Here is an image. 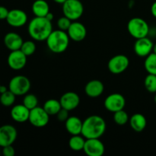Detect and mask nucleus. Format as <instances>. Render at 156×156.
I'll use <instances>...</instances> for the list:
<instances>
[{"instance_id": "f257e3e1", "label": "nucleus", "mask_w": 156, "mask_h": 156, "mask_svg": "<svg viewBox=\"0 0 156 156\" xmlns=\"http://www.w3.org/2000/svg\"><path fill=\"white\" fill-rule=\"evenodd\" d=\"M27 31L33 40L36 41H44L53 31L52 21L46 17H36L29 22Z\"/></svg>"}, {"instance_id": "f03ea898", "label": "nucleus", "mask_w": 156, "mask_h": 156, "mask_svg": "<svg viewBox=\"0 0 156 156\" xmlns=\"http://www.w3.org/2000/svg\"><path fill=\"white\" fill-rule=\"evenodd\" d=\"M107 124L105 119L98 115H91L83 121L82 135L85 139H99L105 134Z\"/></svg>"}, {"instance_id": "7ed1b4c3", "label": "nucleus", "mask_w": 156, "mask_h": 156, "mask_svg": "<svg viewBox=\"0 0 156 156\" xmlns=\"http://www.w3.org/2000/svg\"><path fill=\"white\" fill-rule=\"evenodd\" d=\"M69 40L66 31L57 29L51 32L46 42L50 51L54 53H62L68 48Z\"/></svg>"}, {"instance_id": "20e7f679", "label": "nucleus", "mask_w": 156, "mask_h": 156, "mask_svg": "<svg viewBox=\"0 0 156 156\" xmlns=\"http://www.w3.org/2000/svg\"><path fill=\"white\" fill-rule=\"evenodd\" d=\"M127 30L133 37L140 39L148 36L149 33V26L144 19L135 17L131 18L128 22Z\"/></svg>"}, {"instance_id": "39448f33", "label": "nucleus", "mask_w": 156, "mask_h": 156, "mask_svg": "<svg viewBox=\"0 0 156 156\" xmlns=\"http://www.w3.org/2000/svg\"><path fill=\"white\" fill-rule=\"evenodd\" d=\"M30 79L22 75L14 76L9 83V89L16 96L25 95L30 90Z\"/></svg>"}, {"instance_id": "423d86ee", "label": "nucleus", "mask_w": 156, "mask_h": 156, "mask_svg": "<svg viewBox=\"0 0 156 156\" xmlns=\"http://www.w3.org/2000/svg\"><path fill=\"white\" fill-rule=\"evenodd\" d=\"M84 6L81 0H66L62 4V13L73 21H77L83 15Z\"/></svg>"}, {"instance_id": "0eeeda50", "label": "nucleus", "mask_w": 156, "mask_h": 156, "mask_svg": "<svg viewBox=\"0 0 156 156\" xmlns=\"http://www.w3.org/2000/svg\"><path fill=\"white\" fill-rule=\"evenodd\" d=\"M50 120V115L41 107H36L30 111L28 121L33 126L42 128L47 126Z\"/></svg>"}, {"instance_id": "6e6552de", "label": "nucleus", "mask_w": 156, "mask_h": 156, "mask_svg": "<svg viewBox=\"0 0 156 156\" xmlns=\"http://www.w3.org/2000/svg\"><path fill=\"white\" fill-rule=\"evenodd\" d=\"M129 65V59L123 54L113 56L108 63V67L111 73L115 75L121 74L126 71Z\"/></svg>"}, {"instance_id": "1a4fd4ad", "label": "nucleus", "mask_w": 156, "mask_h": 156, "mask_svg": "<svg viewBox=\"0 0 156 156\" xmlns=\"http://www.w3.org/2000/svg\"><path fill=\"white\" fill-rule=\"evenodd\" d=\"M105 108L108 111L112 113H115L120 110L124 109L126 105V99L123 97V94L119 93H114L105 98Z\"/></svg>"}, {"instance_id": "9d476101", "label": "nucleus", "mask_w": 156, "mask_h": 156, "mask_svg": "<svg viewBox=\"0 0 156 156\" xmlns=\"http://www.w3.org/2000/svg\"><path fill=\"white\" fill-rule=\"evenodd\" d=\"M18 136L16 128L11 124L0 126V147L12 145Z\"/></svg>"}, {"instance_id": "9b49d317", "label": "nucleus", "mask_w": 156, "mask_h": 156, "mask_svg": "<svg viewBox=\"0 0 156 156\" xmlns=\"http://www.w3.org/2000/svg\"><path fill=\"white\" fill-rule=\"evenodd\" d=\"M83 151L88 156H102L105 152V147L99 139H85Z\"/></svg>"}, {"instance_id": "f8f14e48", "label": "nucleus", "mask_w": 156, "mask_h": 156, "mask_svg": "<svg viewBox=\"0 0 156 156\" xmlns=\"http://www.w3.org/2000/svg\"><path fill=\"white\" fill-rule=\"evenodd\" d=\"M27 56L21 50L11 51L8 56V65L12 69H22L27 63Z\"/></svg>"}, {"instance_id": "ddd939ff", "label": "nucleus", "mask_w": 156, "mask_h": 156, "mask_svg": "<svg viewBox=\"0 0 156 156\" xmlns=\"http://www.w3.org/2000/svg\"><path fill=\"white\" fill-rule=\"evenodd\" d=\"M6 21L12 27H22L27 22V15L26 12L21 9H12L9 11Z\"/></svg>"}, {"instance_id": "4468645a", "label": "nucleus", "mask_w": 156, "mask_h": 156, "mask_svg": "<svg viewBox=\"0 0 156 156\" xmlns=\"http://www.w3.org/2000/svg\"><path fill=\"white\" fill-rule=\"evenodd\" d=\"M154 44L148 37L136 39L134 44V51L138 56L146 57L153 50Z\"/></svg>"}, {"instance_id": "2eb2a0df", "label": "nucleus", "mask_w": 156, "mask_h": 156, "mask_svg": "<svg viewBox=\"0 0 156 156\" xmlns=\"http://www.w3.org/2000/svg\"><path fill=\"white\" fill-rule=\"evenodd\" d=\"M69 37L75 42H81L87 36V29L82 23L74 21L67 30Z\"/></svg>"}, {"instance_id": "dca6fc26", "label": "nucleus", "mask_w": 156, "mask_h": 156, "mask_svg": "<svg viewBox=\"0 0 156 156\" xmlns=\"http://www.w3.org/2000/svg\"><path fill=\"white\" fill-rule=\"evenodd\" d=\"M59 101L62 108L69 111H73L79 107L80 104V97L76 92L68 91L61 96Z\"/></svg>"}, {"instance_id": "f3484780", "label": "nucleus", "mask_w": 156, "mask_h": 156, "mask_svg": "<svg viewBox=\"0 0 156 156\" xmlns=\"http://www.w3.org/2000/svg\"><path fill=\"white\" fill-rule=\"evenodd\" d=\"M105 91V85L100 80L94 79L91 80L85 85V92L89 98H98L103 94Z\"/></svg>"}, {"instance_id": "a211bd4d", "label": "nucleus", "mask_w": 156, "mask_h": 156, "mask_svg": "<svg viewBox=\"0 0 156 156\" xmlns=\"http://www.w3.org/2000/svg\"><path fill=\"white\" fill-rule=\"evenodd\" d=\"M30 110L24 105H17L12 107L11 110V117L17 123H24L28 121Z\"/></svg>"}, {"instance_id": "6ab92c4d", "label": "nucleus", "mask_w": 156, "mask_h": 156, "mask_svg": "<svg viewBox=\"0 0 156 156\" xmlns=\"http://www.w3.org/2000/svg\"><path fill=\"white\" fill-rule=\"evenodd\" d=\"M23 42L22 37L15 32H9L4 37L5 46L11 51L20 50Z\"/></svg>"}, {"instance_id": "aec40b11", "label": "nucleus", "mask_w": 156, "mask_h": 156, "mask_svg": "<svg viewBox=\"0 0 156 156\" xmlns=\"http://www.w3.org/2000/svg\"><path fill=\"white\" fill-rule=\"evenodd\" d=\"M82 125L83 122L79 117L76 116L69 117V118L65 122L66 129L67 132L72 136L82 135Z\"/></svg>"}, {"instance_id": "412c9836", "label": "nucleus", "mask_w": 156, "mask_h": 156, "mask_svg": "<svg viewBox=\"0 0 156 156\" xmlns=\"http://www.w3.org/2000/svg\"><path fill=\"white\" fill-rule=\"evenodd\" d=\"M129 122L130 127L137 133L143 132L146 129V125H147L146 117L143 114H139V113L133 114L129 118Z\"/></svg>"}, {"instance_id": "4be33fe9", "label": "nucleus", "mask_w": 156, "mask_h": 156, "mask_svg": "<svg viewBox=\"0 0 156 156\" xmlns=\"http://www.w3.org/2000/svg\"><path fill=\"white\" fill-rule=\"evenodd\" d=\"M31 9L36 17H46L50 12V6L45 0H34Z\"/></svg>"}, {"instance_id": "5701e85b", "label": "nucleus", "mask_w": 156, "mask_h": 156, "mask_svg": "<svg viewBox=\"0 0 156 156\" xmlns=\"http://www.w3.org/2000/svg\"><path fill=\"white\" fill-rule=\"evenodd\" d=\"M43 108L49 115L53 116L58 114V112L62 108V106L59 101L56 100V99H49L46 101Z\"/></svg>"}, {"instance_id": "b1692460", "label": "nucleus", "mask_w": 156, "mask_h": 156, "mask_svg": "<svg viewBox=\"0 0 156 156\" xmlns=\"http://www.w3.org/2000/svg\"><path fill=\"white\" fill-rule=\"evenodd\" d=\"M83 136L74 135L72 136L71 138L69 140V146L72 150L75 152H79L83 150L85 146V140Z\"/></svg>"}, {"instance_id": "393cba45", "label": "nucleus", "mask_w": 156, "mask_h": 156, "mask_svg": "<svg viewBox=\"0 0 156 156\" xmlns=\"http://www.w3.org/2000/svg\"><path fill=\"white\" fill-rule=\"evenodd\" d=\"M144 66L149 74L156 76V54L154 53H150L146 57L144 62Z\"/></svg>"}, {"instance_id": "a878e982", "label": "nucleus", "mask_w": 156, "mask_h": 156, "mask_svg": "<svg viewBox=\"0 0 156 156\" xmlns=\"http://www.w3.org/2000/svg\"><path fill=\"white\" fill-rule=\"evenodd\" d=\"M15 98L16 95L9 89L5 92L0 94V103L5 107H11L15 103Z\"/></svg>"}, {"instance_id": "bb28decb", "label": "nucleus", "mask_w": 156, "mask_h": 156, "mask_svg": "<svg viewBox=\"0 0 156 156\" xmlns=\"http://www.w3.org/2000/svg\"><path fill=\"white\" fill-rule=\"evenodd\" d=\"M114 121L119 126H123L129 122V118L127 113L124 111V109L120 110L114 113Z\"/></svg>"}, {"instance_id": "cd10ccee", "label": "nucleus", "mask_w": 156, "mask_h": 156, "mask_svg": "<svg viewBox=\"0 0 156 156\" xmlns=\"http://www.w3.org/2000/svg\"><path fill=\"white\" fill-rule=\"evenodd\" d=\"M22 104L30 111L38 106V99L35 94H26L23 98Z\"/></svg>"}, {"instance_id": "c85d7f7f", "label": "nucleus", "mask_w": 156, "mask_h": 156, "mask_svg": "<svg viewBox=\"0 0 156 156\" xmlns=\"http://www.w3.org/2000/svg\"><path fill=\"white\" fill-rule=\"evenodd\" d=\"M146 89L150 93H156V76L148 74L144 81Z\"/></svg>"}, {"instance_id": "c756f323", "label": "nucleus", "mask_w": 156, "mask_h": 156, "mask_svg": "<svg viewBox=\"0 0 156 156\" xmlns=\"http://www.w3.org/2000/svg\"><path fill=\"white\" fill-rule=\"evenodd\" d=\"M20 50L27 56H31L36 51V44L33 41H24Z\"/></svg>"}, {"instance_id": "7c9ffc66", "label": "nucleus", "mask_w": 156, "mask_h": 156, "mask_svg": "<svg viewBox=\"0 0 156 156\" xmlns=\"http://www.w3.org/2000/svg\"><path fill=\"white\" fill-rule=\"evenodd\" d=\"M73 21L70 20L69 18H68L66 16H62L61 18H59L57 21V27L58 29L59 30H64V31H67L69 29V27L71 25Z\"/></svg>"}, {"instance_id": "2f4dec72", "label": "nucleus", "mask_w": 156, "mask_h": 156, "mask_svg": "<svg viewBox=\"0 0 156 156\" xmlns=\"http://www.w3.org/2000/svg\"><path fill=\"white\" fill-rule=\"evenodd\" d=\"M69 111L64 109V108H61L60 111L58 112V114H56V117H57V120L60 122H66V120L69 118Z\"/></svg>"}, {"instance_id": "473e14b6", "label": "nucleus", "mask_w": 156, "mask_h": 156, "mask_svg": "<svg viewBox=\"0 0 156 156\" xmlns=\"http://www.w3.org/2000/svg\"><path fill=\"white\" fill-rule=\"evenodd\" d=\"M2 154L4 156H14L15 154V150L12 145L6 146L2 147Z\"/></svg>"}, {"instance_id": "72a5a7b5", "label": "nucleus", "mask_w": 156, "mask_h": 156, "mask_svg": "<svg viewBox=\"0 0 156 156\" xmlns=\"http://www.w3.org/2000/svg\"><path fill=\"white\" fill-rule=\"evenodd\" d=\"M9 11L5 6L0 5V20H6Z\"/></svg>"}, {"instance_id": "f704fd0d", "label": "nucleus", "mask_w": 156, "mask_h": 156, "mask_svg": "<svg viewBox=\"0 0 156 156\" xmlns=\"http://www.w3.org/2000/svg\"><path fill=\"white\" fill-rule=\"evenodd\" d=\"M151 13L156 18V1L151 6Z\"/></svg>"}, {"instance_id": "c9c22d12", "label": "nucleus", "mask_w": 156, "mask_h": 156, "mask_svg": "<svg viewBox=\"0 0 156 156\" xmlns=\"http://www.w3.org/2000/svg\"><path fill=\"white\" fill-rule=\"evenodd\" d=\"M46 18H47L49 21H52L53 20V18H54V15H53V14L52 13V12H50L47 15H46Z\"/></svg>"}, {"instance_id": "e433bc0d", "label": "nucleus", "mask_w": 156, "mask_h": 156, "mask_svg": "<svg viewBox=\"0 0 156 156\" xmlns=\"http://www.w3.org/2000/svg\"><path fill=\"white\" fill-rule=\"evenodd\" d=\"M8 90H9V88L7 87L4 86V85H1V87H0V94H2V93L5 92Z\"/></svg>"}, {"instance_id": "4c0bfd02", "label": "nucleus", "mask_w": 156, "mask_h": 156, "mask_svg": "<svg viewBox=\"0 0 156 156\" xmlns=\"http://www.w3.org/2000/svg\"><path fill=\"white\" fill-rule=\"evenodd\" d=\"M53 2H55L56 3H57V4H63L64 2H65L66 0H53Z\"/></svg>"}, {"instance_id": "58836bf2", "label": "nucleus", "mask_w": 156, "mask_h": 156, "mask_svg": "<svg viewBox=\"0 0 156 156\" xmlns=\"http://www.w3.org/2000/svg\"><path fill=\"white\" fill-rule=\"evenodd\" d=\"M152 53H155V54H156V43H155V44H154V46H153V50H152Z\"/></svg>"}, {"instance_id": "ea45409f", "label": "nucleus", "mask_w": 156, "mask_h": 156, "mask_svg": "<svg viewBox=\"0 0 156 156\" xmlns=\"http://www.w3.org/2000/svg\"><path fill=\"white\" fill-rule=\"evenodd\" d=\"M154 101H155V103L156 104V93L155 94V97H154Z\"/></svg>"}, {"instance_id": "a19ab883", "label": "nucleus", "mask_w": 156, "mask_h": 156, "mask_svg": "<svg viewBox=\"0 0 156 156\" xmlns=\"http://www.w3.org/2000/svg\"><path fill=\"white\" fill-rule=\"evenodd\" d=\"M0 87H1V84H0Z\"/></svg>"}, {"instance_id": "79ce46f5", "label": "nucleus", "mask_w": 156, "mask_h": 156, "mask_svg": "<svg viewBox=\"0 0 156 156\" xmlns=\"http://www.w3.org/2000/svg\"></svg>"}]
</instances>
